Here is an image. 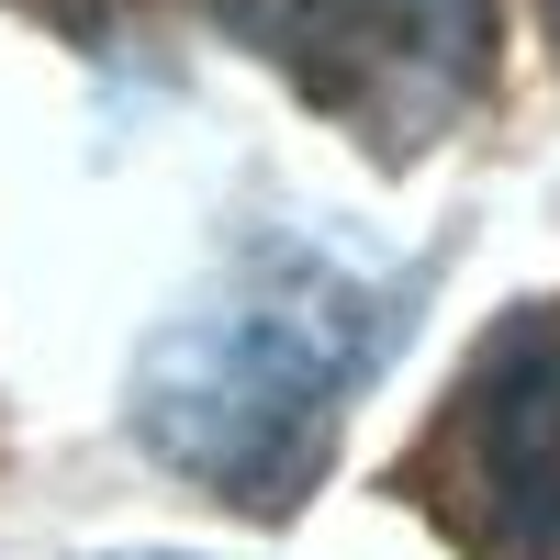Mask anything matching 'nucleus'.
I'll use <instances>...</instances> for the list:
<instances>
[{"label": "nucleus", "mask_w": 560, "mask_h": 560, "mask_svg": "<svg viewBox=\"0 0 560 560\" xmlns=\"http://www.w3.org/2000/svg\"><path fill=\"white\" fill-rule=\"evenodd\" d=\"M415 292L427 280L370 269L325 236H247L147 337L135 438L236 516H292L337 459L348 404L404 348Z\"/></svg>", "instance_id": "1"}, {"label": "nucleus", "mask_w": 560, "mask_h": 560, "mask_svg": "<svg viewBox=\"0 0 560 560\" xmlns=\"http://www.w3.org/2000/svg\"><path fill=\"white\" fill-rule=\"evenodd\" d=\"M269 79H292L370 158H427L493 79V0H213Z\"/></svg>", "instance_id": "2"}, {"label": "nucleus", "mask_w": 560, "mask_h": 560, "mask_svg": "<svg viewBox=\"0 0 560 560\" xmlns=\"http://www.w3.org/2000/svg\"><path fill=\"white\" fill-rule=\"evenodd\" d=\"M427 516L471 560H560V314H516L415 459Z\"/></svg>", "instance_id": "3"}, {"label": "nucleus", "mask_w": 560, "mask_h": 560, "mask_svg": "<svg viewBox=\"0 0 560 560\" xmlns=\"http://www.w3.org/2000/svg\"><path fill=\"white\" fill-rule=\"evenodd\" d=\"M147 560H168V549H147Z\"/></svg>", "instance_id": "4"}]
</instances>
